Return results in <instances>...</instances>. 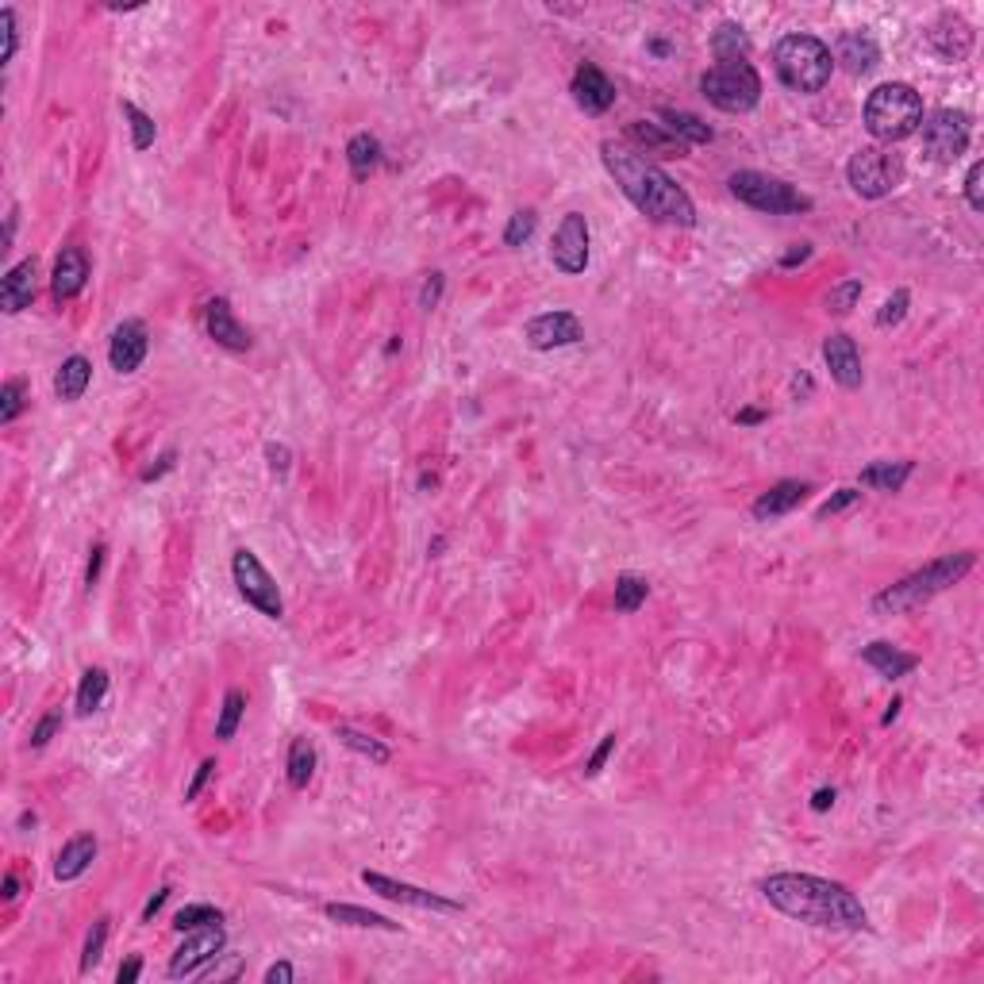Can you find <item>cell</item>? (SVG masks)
Here are the masks:
<instances>
[{
    "mask_svg": "<svg viewBox=\"0 0 984 984\" xmlns=\"http://www.w3.org/2000/svg\"><path fill=\"white\" fill-rule=\"evenodd\" d=\"M104 696H108V669H85V677H81V689H77V715H93L104 704Z\"/></svg>",
    "mask_w": 984,
    "mask_h": 984,
    "instance_id": "cell-34",
    "label": "cell"
},
{
    "mask_svg": "<svg viewBox=\"0 0 984 984\" xmlns=\"http://www.w3.org/2000/svg\"><path fill=\"white\" fill-rule=\"evenodd\" d=\"M346 162H350V173L358 177V181H366L369 173L381 166V143L362 131V135H354L350 143H346Z\"/></svg>",
    "mask_w": 984,
    "mask_h": 984,
    "instance_id": "cell-31",
    "label": "cell"
},
{
    "mask_svg": "<svg viewBox=\"0 0 984 984\" xmlns=\"http://www.w3.org/2000/svg\"><path fill=\"white\" fill-rule=\"evenodd\" d=\"M823 362H827L831 377H835L842 389H861L865 369H861L858 343H854L846 331H835V335L823 339Z\"/></svg>",
    "mask_w": 984,
    "mask_h": 984,
    "instance_id": "cell-17",
    "label": "cell"
},
{
    "mask_svg": "<svg viewBox=\"0 0 984 984\" xmlns=\"http://www.w3.org/2000/svg\"><path fill=\"white\" fill-rule=\"evenodd\" d=\"M773 70L792 93L812 97V93L827 89V81L835 74V58H831V47L823 39L792 31L773 47Z\"/></svg>",
    "mask_w": 984,
    "mask_h": 984,
    "instance_id": "cell-4",
    "label": "cell"
},
{
    "mask_svg": "<svg viewBox=\"0 0 984 984\" xmlns=\"http://www.w3.org/2000/svg\"><path fill=\"white\" fill-rule=\"evenodd\" d=\"M35 277H39L35 258H24L20 266H12V270L4 273V281H0V308H4V316H20L24 308H31V300H35Z\"/></svg>",
    "mask_w": 984,
    "mask_h": 984,
    "instance_id": "cell-22",
    "label": "cell"
},
{
    "mask_svg": "<svg viewBox=\"0 0 984 984\" xmlns=\"http://www.w3.org/2000/svg\"><path fill=\"white\" fill-rule=\"evenodd\" d=\"M173 466H177V450H166V454H162V458H158L154 466L143 469V481H147V485H150V481H158V477H166V473H170Z\"/></svg>",
    "mask_w": 984,
    "mask_h": 984,
    "instance_id": "cell-53",
    "label": "cell"
},
{
    "mask_svg": "<svg viewBox=\"0 0 984 984\" xmlns=\"http://www.w3.org/2000/svg\"><path fill=\"white\" fill-rule=\"evenodd\" d=\"M984 162H973L969 173H965V200L973 212H984Z\"/></svg>",
    "mask_w": 984,
    "mask_h": 984,
    "instance_id": "cell-45",
    "label": "cell"
},
{
    "mask_svg": "<svg viewBox=\"0 0 984 984\" xmlns=\"http://www.w3.org/2000/svg\"><path fill=\"white\" fill-rule=\"evenodd\" d=\"M170 892H173V888L166 885V888H158V892H154V896H150V900H147V908H143V923H150V919H154V915H158V911H162V904H166V900H170Z\"/></svg>",
    "mask_w": 984,
    "mask_h": 984,
    "instance_id": "cell-57",
    "label": "cell"
},
{
    "mask_svg": "<svg viewBox=\"0 0 984 984\" xmlns=\"http://www.w3.org/2000/svg\"><path fill=\"white\" fill-rule=\"evenodd\" d=\"M285 769H289V785L293 788H308L312 773H316V746L312 738L296 735L289 742V758H285Z\"/></svg>",
    "mask_w": 984,
    "mask_h": 984,
    "instance_id": "cell-32",
    "label": "cell"
},
{
    "mask_svg": "<svg viewBox=\"0 0 984 984\" xmlns=\"http://www.w3.org/2000/svg\"><path fill=\"white\" fill-rule=\"evenodd\" d=\"M58 731H62V712L54 708V712H47L39 723H35V731H31V750H43Z\"/></svg>",
    "mask_w": 984,
    "mask_h": 984,
    "instance_id": "cell-46",
    "label": "cell"
},
{
    "mask_svg": "<svg viewBox=\"0 0 984 984\" xmlns=\"http://www.w3.org/2000/svg\"><path fill=\"white\" fill-rule=\"evenodd\" d=\"M97 858V838L93 835H74L62 850H58V858H54V877L58 881H77L89 865Z\"/></svg>",
    "mask_w": 984,
    "mask_h": 984,
    "instance_id": "cell-25",
    "label": "cell"
},
{
    "mask_svg": "<svg viewBox=\"0 0 984 984\" xmlns=\"http://www.w3.org/2000/svg\"><path fill=\"white\" fill-rule=\"evenodd\" d=\"M523 335H527V343L535 346V350H562V346H573L585 339V327L581 320L573 316V312H542L535 320H527L523 327Z\"/></svg>",
    "mask_w": 984,
    "mask_h": 984,
    "instance_id": "cell-13",
    "label": "cell"
},
{
    "mask_svg": "<svg viewBox=\"0 0 984 984\" xmlns=\"http://www.w3.org/2000/svg\"><path fill=\"white\" fill-rule=\"evenodd\" d=\"M212 923H223V911L212 908V904H185V908L173 915V927L185 935V931H200V927H212Z\"/></svg>",
    "mask_w": 984,
    "mask_h": 984,
    "instance_id": "cell-38",
    "label": "cell"
},
{
    "mask_svg": "<svg viewBox=\"0 0 984 984\" xmlns=\"http://www.w3.org/2000/svg\"><path fill=\"white\" fill-rule=\"evenodd\" d=\"M335 738L343 742V746H350L354 754H362V758H369V762H377V765H385L393 754H389V746L381 742V738H373V735H366V731H354V727H335Z\"/></svg>",
    "mask_w": 984,
    "mask_h": 984,
    "instance_id": "cell-35",
    "label": "cell"
},
{
    "mask_svg": "<svg viewBox=\"0 0 984 984\" xmlns=\"http://www.w3.org/2000/svg\"><path fill=\"white\" fill-rule=\"evenodd\" d=\"M600 158H604V170L615 177L619 193L631 200L646 220L665 223V227H692L696 223L692 197L658 162H650V158H642L639 150L612 143V139L600 143Z\"/></svg>",
    "mask_w": 984,
    "mask_h": 984,
    "instance_id": "cell-2",
    "label": "cell"
},
{
    "mask_svg": "<svg viewBox=\"0 0 984 984\" xmlns=\"http://www.w3.org/2000/svg\"><path fill=\"white\" fill-rule=\"evenodd\" d=\"M204 327H208V335H212L220 346H227V350H250V346H254L250 331L235 320V312H231V304H227L223 296H212V300L204 304Z\"/></svg>",
    "mask_w": 984,
    "mask_h": 984,
    "instance_id": "cell-20",
    "label": "cell"
},
{
    "mask_svg": "<svg viewBox=\"0 0 984 984\" xmlns=\"http://www.w3.org/2000/svg\"><path fill=\"white\" fill-rule=\"evenodd\" d=\"M108 915H100L97 923L89 927V935H85V950H81V973H89L100 958H104V942H108Z\"/></svg>",
    "mask_w": 984,
    "mask_h": 984,
    "instance_id": "cell-40",
    "label": "cell"
},
{
    "mask_svg": "<svg viewBox=\"0 0 984 984\" xmlns=\"http://www.w3.org/2000/svg\"><path fill=\"white\" fill-rule=\"evenodd\" d=\"M239 973H243V958L239 954H220L216 961H208L197 977H204V981H235Z\"/></svg>",
    "mask_w": 984,
    "mask_h": 984,
    "instance_id": "cell-43",
    "label": "cell"
},
{
    "mask_svg": "<svg viewBox=\"0 0 984 984\" xmlns=\"http://www.w3.org/2000/svg\"><path fill=\"white\" fill-rule=\"evenodd\" d=\"M16 896H20V881L8 873V877H4V900H16Z\"/></svg>",
    "mask_w": 984,
    "mask_h": 984,
    "instance_id": "cell-61",
    "label": "cell"
},
{
    "mask_svg": "<svg viewBox=\"0 0 984 984\" xmlns=\"http://www.w3.org/2000/svg\"><path fill=\"white\" fill-rule=\"evenodd\" d=\"M24 393H27V385L20 377L4 381V389H0V423H12V419L24 412Z\"/></svg>",
    "mask_w": 984,
    "mask_h": 984,
    "instance_id": "cell-42",
    "label": "cell"
},
{
    "mask_svg": "<svg viewBox=\"0 0 984 984\" xmlns=\"http://www.w3.org/2000/svg\"><path fill=\"white\" fill-rule=\"evenodd\" d=\"M89 281V258L81 246H66L54 262V273H50V293L54 300H74Z\"/></svg>",
    "mask_w": 984,
    "mask_h": 984,
    "instance_id": "cell-21",
    "label": "cell"
},
{
    "mask_svg": "<svg viewBox=\"0 0 984 984\" xmlns=\"http://www.w3.org/2000/svg\"><path fill=\"white\" fill-rule=\"evenodd\" d=\"M612 750H615V735H604L600 738V746L592 750V758L585 762V777H596V773L604 769V762L612 758Z\"/></svg>",
    "mask_w": 984,
    "mask_h": 984,
    "instance_id": "cell-49",
    "label": "cell"
},
{
    "mask_svg": "<svg viewBox=\"0 0 984 984\" xmlns=\"http://www.w3.org/2000/svg\"><path fill=\"white\" fill-rule=\"evenodd\" d=\"M212 773H216V762H212V758H204V762H200V769H197V773H193V781H189V788H185V800H197V796H200V788L208 785V777H212Z\"/></svg>",
    "mask_w": 984,
    "mask_h": 984,
    "instance_id": "cell-52",
    "label": "cell"
},
{
    "mask_svg": "<svg viewBox=\"0 0 984 984\" xmlns=\"http://www.w3.org/2000/svg\"><path fill=\"white\" fill-rule=\"evenodd\" d=\"M439 296H443V273H431L427 281H423V293H419V308H435L439 304Z\"/></svg>",
    "mask_w": 984,
    "mask_h": 984,
    "instance_id": "cell-50",
    "label": "cell"
},
{
    "mask_svg": "<svg viewBox=\"0 0 984 984\" xmlns=\"http://www.w3.org/2000/svg\"><path fill=\"white\" fill-rule=\"evenodd\" d=\"M861 662L873 665L885 681H900V677H908L911 669L919 665L915 654H904L900 646H892V642H869V646H861Z\"/></svg>",
    "mask_w": 984,
    "mask_h": 984,
    "instance_id": "cell-24",
    "label": "cell"
},
{
    "mask_svg": "<svg viewBox=\"0 0 984 984\" xmlns=\"http://www.w3.org/2000/svg\"><path fill=\"white\" fill-rule=\"evenodd\" d=\"M835 800H838L835 788H819V792L812 796V812H831V808H835Z\"/></svg>",
    "mask_w": 984,
    "mask_h": 984,
    "instance_id": "cell-58",
    "label": "cell"
},
{
    "mask_svg": "<svg viewBox=\"0 0 984 984\" xmlns=\"http://www.w3.org/2000/svg\"><path fill=\"white\" fill-rule=\"evenodd\" d=\"M858 300H861V281L858 277H846V281H838L835 289L827 293V312L831 316H850Z\"/></svg>",
    "mask_w": 984,
    "mask_h": 984,
    "instance_id": "cell-39",
    "label": "cell"
},
{
    "mask_svg": "<svg viewBox=\"0 0 984 984\" xmlns=\"http://www.w3.org/2000/svg\"><path fill=\"white\" fill-rule=\"evenodd\" d=\"M808 258H812V243H796L785 258H781V270H792V266H800V262H808Z\"/></svg>",
    "mask_w": 984,
    "mask_h": 984,
    "instance_id": "cell-55",
    "label": "cell"
},
{
    "mask_svg": "<svg viewBox=\"0 0 984 984\" xmlns=\"http://www.w3.org/2000/svg\"><path fill=\"white\" fill-rule=\"evenodd\" d=\"M758 888L769 900V908H777L796 923L823 927V931H869L865 904L838 881L812 877V873H773Z\"/></svg>",
    "mask_w": 984,
    "mask_h": 984,
    "instance_id": "cell-1",
    "label": "cell"
},
{
    "mask_svg": "<svg viewBox=\"0 0 984 984\" xmlns=\"http://www.w3.org/2000/svg\"><path fill=\"white\" fill-rule=\"evenodd\" d=\"M535 227H539V216L531 212V208H519V212H512V220H508V227H504V246H523L531 235H535Z\"/></svg>",
    "mask_w": 984,
    "mask_h": 984,
    "instance_id": "cell-41",
    "label": "cell"
},
{
    "mask_svg": "<svg viewBox=\"0 0 984 984\" xmlns=\"http://www.w3.org/2000/svg\"><path fill=\"white\" fill-rule=\"evenodd\" d=\"M646 596H650V581H646V577H639V573H619V577H615L612 608L619 615L639 612L642 604H646Z\"/></svg>",
    "mask_w": 984,
    "mask_h": 984,
    "instance_id": "cell-33",
    "label": "cell"
},
{
    "mask_svg": "<svg viewBox=\"0 0 984 984\" xmlns=\"http://www.w3.org/2000/svg\"><path fill=\"white\" fill-rule=\"evenodd\" d=\"M923 123V97L904 81H885L865 97V127L877 143H904Z\"/></svg>",
    "mask_w": 984,
    "mask_h": 984,
    "instance_id": "cell-5",
    "label": "cell"
},
{
    "mask_svg": "<svg viewBox=\"0 0 984 984\" xmlns=\"http://www.w3.org/2000/svg\"><path fill=\"white\" fill-rule=\"evenodd\" d=\"M231 577H235V589H239V596H243L254 612H262L266 619H281V615H285L281 589H277V581L270 577V569L258 562V554H254V550L239 546V550L231 554Z\"/></svg>",
    "mask_w": 984,
    "mask_h": 984,
    "instance_id": "cell-9",
    "label": "cell"
},
{
    "mask_svg": "<svg viewBox=\"0 0 984 984\" xmlns=\"http://www.w3.org/2000/svg\"><path fill=\"white\" fill-rule=\"evenodd\" d=\"M569 93H573V100H577V108H581V112H589V116H604V112L615 104L612 77L604 74L600 66H592V62H585V66L573 74Z\"/></svg>",
    "mask_w": 984,
    "mask_h": 984,
    "instance_id": "cell-16",
    "label": "cell"
},
{
    "mask_svg": "<svg viewBox=\"0 0 984 984\" xmlns=\"http://www.w3.org/2000/svg\"><path fill=\"white\" fill-rule=\"evenodd\" d=\"M977 566V554L973 550H958V554H942L931 566L915 569L908 577H900L896 585H888L873 596V612L877 615H904L915 612L923 604H931L938 592L954 589L958 581H965Z\"/></svg>",
    "mask_w": 984,
    "mask_h": 984,
    "instance_id": "cell-3",
    "label": "cell"
},
{
    "mask_svg": "<svg viewBox=\"0 0 984 984\" xmlns=\"http://www.w3.org/2000/svg\"><path fill=\"white\" fill-rule=\"evenodd\" d=\"M104 554H108V550H104V542H97V546L89 550V566H85V589H89V592H93V585L100 581V566H104Z\"/></svg>",
    "mask_w": 984,
    "mask_h": 984,
    "instance_id": "cell-51",
    "label": "cell"
},
{
    "mask_svg": "<svg viewBox=\"0 0 984 984\" xmlns=\"http://www.w3.org/2000/svg\"><path fill=\"white\" fill-rule=\"evenodd\" d=\"M831 58L842 62V70H850V74H869L881 62V47L869 31H846V35H838Z\"/></svg>",
    "mask_w": 984,
    "mask_h": 984,
    "instance_id": "cell-23",
    "label": "cell"
},
{
    "mask_svg": "<svg viewBox=\"0 0 984 984\" xmlns=\"http://www.w3.org/2000/svg\"><path fill=\"white\" fill-rule=\"evenodd\" d=\"M16 223H20V208H12V212H8V227H4V250H8L12 239H16Z\"/></svg>",
    "mask_w": 984,
    "mask_h": 984,
    "instance_id": "cell-60",
    "label": "cell"
},
{
    "mask_svg": "<svg viewBox=\"0 0 984 984\" xmlns=\"http://www.w3.org/2000/svg\"><path fill=\"white\" fill-rule=\"evenodd\" d=\"M139 973H143V958H127L120 965V984H131L139 981Z\"/></svg>",
    "mask_w": 984,
    "mask_h": 984,
    "instance_id": "cell-59",
    "label": "cell"
},
{
    "mask_svg": "<svg viewBox=\"0 0 984 984\" xmlns=\"http://www.w3.org/2000/svg\"><path fill=\"white\" fill-rule=\"evenodd\" d=\"M266 458H270V466L277 469V473H285V469H289V462H293V454H289V446H281V443H270V446H266Z\"/></svg>",
    "mask_w": 984,
    "mask_h": 984,
    "instance_id": "cell-54",
    "label": "cell"
},
{
    "mask_svg": "<svg viewBox=\"0 0 984 984\" xmlns=\"http://www.w3.org/2000/svg\"><path fill=\"white\" fill-rule=\"evenodd\" d=\"M846 181L861 200H881L892 189H900L904 181V162L900 154L881 147H861L850 162H846Z\"/></svg>",
    "mask_w": 984,
    "mask_h": 984,
    "instance_id": "cell-8",
    "label": "cell"
},
{
    "mask_svg": "<svg viewBox=\"0 0 984 984\" xmlns=\"http://www.w3.org/2000/svg\"><path fill=\"white\" fill-rule=\"evenodd\" d=\"M969 135H973V120L969 112H954V108H938L919 123V139H923V154L931 162H958L969 150Z\"/></svg>",
    "mask_w": 984,
    "mask_h": 984,
    "instance_id": "cell-10",
    "label": "cell"
},
{
    "mask_svg": "<svg viewBox=\"0 0 984 984\" xmlns=\"http://www.w3.org/2000/svg\"><path fill=\"white\" fill-rule=\"evenodd\" d=\"M658 120L662 127L681 143V147H704V143H712L715 131L708 123L700 120V116H692V112H677V108H662L658 112Z\"/></svg>",
    "mask_w": 984,
    "mask_h": 984,
    "instance_id": "cell-26",
    "label": "cell"
},
{
    "mask_svg": "<svg viewBox=\"0 0 984 984\" xmlns=\"http://www.w3.org/2000/svg\"><path fill=\"white\" fill-rule=\"evenodd\" d=\"M223 946H227V935H223L220 923L200 927V931H185V942L173 950L170 958V977H177V981L181 977H197L208 961L220 958Z\"/></svg>",
    "mask_w": 984,
    "mask_h": 984,
    "instance_id": "cell-12",
    "label": "cell"
},
{
    "mask_svg": "<svg viewBox=\"0 0 984 984\" xmlns=\"http://www.w3.org/2000/svg\"><path fill=\"white\" fill-rule=\"evenodd\" d=\"M323 915H327L331 923H346V927H366V931H400V923L385 919V915H377V911L354 908V904H327Z\"/></svg>",
    "mask_w": 984,
    "mask_h": 984,
    "instance_id": "cell-29",
    "label": "cell"
},
{
    "mask_svg": "<svg viewBox=\"0 0 984 984\" xmlns=\"http://www.w3.org/2000/svg\"><path fill=\"white\" fill-rule=\"evenodd\" d=\"M908 304H911L908 289H896V293L885 300V308L877 312V327H896V323L908 316Z\"/></svg>",
    "mask_w": 984,
    "mask_h": 984,
    "instance_id": "cell-44",
    "label": "cell"
},
{
    "mask_svg": "<svg viewBox=\"0 0 984 984\" xmlns=\"http://www.w3.org/2000/svg\"><path fill=\"white\" fill-rule=\"evenodd\" d=\"M147 350H150L147 323L143 320H123L120 327L112 331V339H108V362H112L116 373H135V369L143 366Z\"/></svg>",
    "mask_w": 984,
    "mask_h": 984,
    "instance_id": "cell-15",
    "label": "cell"
},
{
    "mask_svg": "<svg viewBox=\"0 0 984 984\" xmlns=\"http://www.w3.org/2000/svg\"><path fill=\"white\" fill-rule=\"evenodd\" d=\"M362 885L369 892H377V896H385V900H396V904H412V908H431V911H462L458 900H446L439 892H427V888H416V885H404V881H393V877H385V873H362Z\"/></svg>",
    "mask_w": 984,
    "mask_h": 984,
    "instance_id": "cell-14",
    "label": "cell"
},
{
    "mask_svg": "<svg viewBox=\"0 0 984 984\" xmlns=\"http://www.w3.org/2000/svg\"><path fill=\"white\" fill-rule=\"evenodd\" d=\"M20 827H24V831H27V827H35V812H24V815H20Z\"/></svg>",
    "mask_w": 984,
    "mask_h": 984,
    "instance_id": "cell-64",
    "label": "cell"
},
{
    "mask_svg": "<svg viewBox=\"0 0 984 984\" xmlns=\"http://www.w3.org/2000/svg\"><path fill=\"white\" fill-rule=\"evenodd\" d=\"M927 47L935 50L942 62H965L969 50H973V27L965 24L961 16H938L931 31H927Z\"/></svg>",
    "mask_w": 984,
    "mask_h": 984,
    "instance_id": "cell-18",
    "label": "cell"
},
{
    "mask_svg": "<svg viewBox=\"0 0 984 984\" xmlns=\"http://www.w3.org/2000/svg\"><path fill=\"white\" fill-rule=\"evenodd\" d=\"M738 423H762L765 419V412H758V408H746V412H738Z\"/></svg>",
    "mask_w": 984,
    "mask_h": 984,
    "instance_id": "cell-62",
    "label": "cell"
},
{
    "mask_svg": "<svg viewBox=\"0 0 984 984\" xmlns=\"http://www.w3.org/2000/svg\"><path fill=\"white\" fill-rule=\"evenodd\" d=\"M858 500H861V489H838L831 500H823V504H819V512H815V516L831 519V516H838V512H846V508H854Z\"/></svg>",
    "mask_w": 984,
    "mask_h": 984,
    "instance_id": "cell-47",
    "label": "cell"
},
{
    "mask_svg": "<svg viewBox=\"0 0 984 984\" xmlns=\"http://www.w3.org/2000/svg\"><path fill=\"white\" fill-rule=\"evenodd\" d=\"M727 189L731 197L742 200L746 208L754 212H769V216H800V212H812V197L800 193L796 185H788L781 177L762 170H738L727 177Z\"/></svg>",
    "mask_w": 984,
    "mask_h": 984,
    "instance_id": "cell-6",
    "label": "cell"
},
{
    "mask_svg": "<svg viewBox=\"0 0 984 984\" xmlns=\"http://www.w3.org/2000/svg\"><path fill=\"white\" fill-rule=\"evenodd\" d=\"M900 708H904V700H892V704H888V712L881 715V727H888V723H892V719L900 715Z\"/></svg>",
    "mask_w": 984,
    "mask_h": 984,
    "instance_id": "cell-63",
    "label": "cell"
},
{
    "mask_svg": "<svg viewBox=\"0 0 984 984\" xmlns=\"http://www.w3.org/2000/svg\"><path fill=\"white\" fill-rule=\"evenodd\" d=\"M293 977H296V969L289 965V961H277V965L266 969V984H289Z\"/></svg>",
    "mask_w": 984,
    "mask_h": 984,
    "instance_id": "cell-56",
    "label": "cell"
},
{
    "mask_svg": "<svg viewBox=\"0 0 984 984\" xmlns=\"http://www.w3.org/2000/svg\"><path fill=\"white\" fill-rule=\"evenodd\" d=\"M120 112H123V120L131 123V147H135V150L154 147V139H158V127H154V120H150L147 112H143L139 104H131V100H123Z\"/></svg>",
    "mask_w": 984,
    "mask_h": 984,
    "instance_id": "cell-36",
    "label": "cell"
},
{
    "mask_svg": "<svg viewBox=\"0 0 984 984\" xmlns=\"http://www.w3.org/2000/svg\"><path fill=\"white\" fill-rule=\"evenodd\" d=\"M89 381H93V362H89L85 354H70V358L58 366V373H54V393H58V400L74 404V400L85 396Z\"/></svg>",
    "mask_w": 984,
    "mask_h": 984,
    "instance_id": "cell-27",
    "label": "cell"
},
{
    "mask_svg": "<svg viewBox=\"0 0 984 984\" xmlns=\"http://www.w3.org/2000/svg\"><path fill=\"white\" fill-rule=\"evenodd\" d=\"M700 93L708 97V104H715L719 112H754L758 100H762V77L750 62H719L708 74H700Z\"/></svg>",
    "mask_w": 984,
    "mask_h": 984,
    "instance_id": "cell-7",
    "label": "cell"
},
{
    "mask_svg": "<svg viewBox=\"0 0 984 984\" xmlns=\"http://www.w3.org/2000/svg\"><path fill=\"white\" fill-rule=\"evenodd\" d=\"M712 54H715V62H746V54H750L746 31L738 24H731V20H723L712 35Z\"/></svg>",
    "mask_w": 984,
    "mask_h": 984,
    "instance_id": "cell-30",
    "label": "cell"
},
{
    "mask_svg": "<svg viewBox=\"0 0 984 984\" xmlns=\"http://www.w3.org/2000/svg\"><path fill=\"white\" fill-rule=\"evenodd\" d=\"M915 473V462H873V466H865L858 473V481L865 489L873 492H900L908 485V477Z\"/></svg>",
    "mask_w": 984,
    "mask_h": 984,
    "instance_id": "cell-28",
    "label": "cell"
},
{
    "mask_svg": "<svg viewBox=\"0 0 984 984\" xmlns=\"http://www.w3.org/2000/svg\"><path fill=\"white\" fill-rule=\"evenodd\" d=\"M808 492H812L808 481H777V485H769V489L754 500V508H750V512H754L758 523H773V519L796 512V508L808 500Z\"/></svg>",
    "mask_w": 984,
    "mask_h": 984,
    "instance_id": "cell-19",
    "label": "cell"
},
{
    "mask_svg": "<svg viewBox=\"0 0 984 984\" xmlns=\"http://www.w3.org/2000/svg\"><path fill=\"white\" fill-rule=\"evenodd\" d=\"M589 246H592L589 220H585L581 212H566V220L558 223L554 243H550V262H554V270H562L566 277L585 273V266H589Z\"/></svg>",
    "mask_w": 984,
    "mask_h": 984,
    "instance_id": "cell-11",
    "label": "cell"
},
{
    "mask_svg": "<svg viewBox=\"0 0 984 984\" xmlns=\"http://www.w3.org/2000/svg\"><path fill=\"white\" fill-rule=\"evenodd\" d=\"M0 24H4V66L16 58V47H20V27H16V8H4L0 12Z\"/></svg>",
    "mask_w": 984,
    "mask_h": 984,
    "instance_id": "cell-48",
    "label": "cell"
},
{
    "mask_svg": "<svg viewBox=\"0 0 984 984\" xmlns=\"http://www.w3.org/2000/svg\"><path fill=\"white\" fill-rule=\"evenodd\" d=\"M243 715H246V692L227 689L223 708H220V723H216V738H220V742H231L235 731H239V723H243Z\"/></svg>",
    "mask_w": 984,
    "mask_h": 984,
    "instance_id": "cell-37",
    "label": "cell"
}]
</instances>
